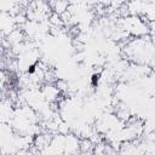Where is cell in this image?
<instances>
[{
    "label": "cell",
    "mask_w": 155,
    "mask_h": 155,
    "mask_svg": "<svg viewBox=\"0 0 155 155\" xmlns=\"http://www.w3.org/2000/svg\"><path fill=\"white\" fill-rule=\"evenodd\" d=\"M99 79H101V74H99V73L92 74V76H91V84H92L93 86H97L98 83H99Z\"/></svg>",
    "instance_id": "6da1fadb"
}]
</instances>
